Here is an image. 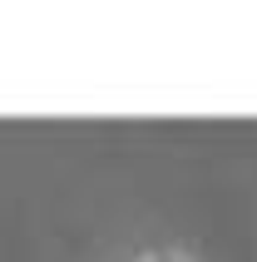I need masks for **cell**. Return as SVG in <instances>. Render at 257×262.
<instances>
[{
	"instance_id": "6da1fadb",
	"label": "cell",
	"mask_w": 257,
	"mask_h": 262,
	"mask_svg": "<svg viewBox=\"0 0 257 262\" xmlns=\"http://www.w3.org/2000/svg\"><path fill=\"white\" fill-rule=\"evenodd\" d=\"M148 262H178V257H148Z\"/></svg>"
}]
</instances>
